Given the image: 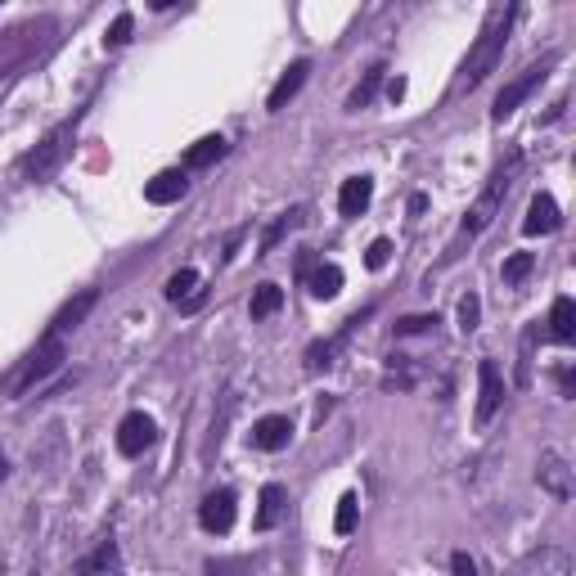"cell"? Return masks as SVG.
I'll use <instances>...</instances> for the list:
<instances>
[{"label": "cell", "instance_id": "18", "mask_svg": "<svg viewBox=\"0 0 576 576\" xmlns=\"http://www.w3.org/2000/svg\"><path fill=\"white\" fill-rule=\"evenodd\" d=\"M95 302H99L95 288H81V293L72 297V302H63V306H59V315L50 320V333H59V338H63L68 329H77V324L90 315V306H95Z\"/></svg>", "mask_w": 576, "mask_h": 576}, {"label": "cell", "instance_id": "37", "mask_svg": "<svg viewBox=\"0 0 576 576\" xmlns=\"http://www.w3.org/2000/svg\"><path fill=\"white\" fill-rule=\"evenodd\" d=\"M558 387H563V396H572V369H558Z\"/></svg>", "mask_w": 576, "mask_h": 576}, {"label": "cell", "instance_id": "15", "mask_svg": "<svg viewBox=\"0 0 576 576\" xmlns=\"http://www.w3.org/2000/svg\"><path fill=\"white\" fill-rule=\"evenodd\" d=\"M185 189H189L185 171H180V167H167V171H158V176L144 185V198H149L153 207H167V203H180V198H185Z\"/></svg>", "mask_w": 576, "mask_h": 576}, {"label": "cell", "instance_id": "19", "mask_svg": "<svg viewBox=\"0 0 576 576\" xmlns=\"http://www.w3.org/2000/svg\"><path fill=\"white\" fill-rule=\"evenodd\" d=\"M284 504H288V491L279 482H266L257 495V518H252V527L257 531H270L279 518H284Z\"/></svg>", "mask_w": 576, "mask_h": 576}, {"label": "cell", "instance_id": "35", "mask_svg": "<svg viewBox=\"0 0 576 576\" xmlns=\"http://www.w3.org/2000/svg\"><path fill=\"white\" fill-rule=\"evenodd\" d=\"M450 572H455V576H477L473 554H464V549H455V554H450Z\"/></svg>", "mask_w": 576, "mask_h": 576}, {"label": "cell", "instance_id": "13", "mask_svg": "<svg viewBox=\"0 0 576 576\" xmlns=\"http://www.w3.org/2000/svg\"><path fill=\"white\" fill-rule=\"evenodd\" d=\"M558 225H563V212H558L554 194H545V189H540V194L527 203V216H522V234H554Z\"/></svg>", "mask_w": 576, "mask_h": 576}, {"label": "cell", "instance_id": "22", "mask_svg": "<svg viewBox=\"0 0 576 576\" xmlns=\"http://www.w3.org/2000/svg\"><path fill=\"white\" fill-rule=\"evenodd\" d=\"M225 135H203L198 144H189V153H185V167L189 171H198V167H212V162H221L225 158Z\"/></svg>", "mask_w": 576, "mask_h": 576}, {"label": "cell", "instance_id": "39", "mask_svg": "<svg viewBox=\"0 0 576 576\" xmlns=\"http://www.w3.org/2000/svg\"><path fill=\"white\" fill-rule=\"evenodd\" d=\"M9 477V459H5V450H0V482Z\"/></svg>", "mask_w": 576, "mask_h": 576}, {"label": "cell", "instance_id": "34", "mask_svg": "<svg viewBox=\"0 0 576 576\" xmlns=\"http://www.w3.org/2000/svg\"><path fill=\"white\" fill-rule=\"evenodd\" d=\"M387 261H392V239H374V243H369V252H365V266L383 270Z\"/></svg>", "mask_w": 576, "mask_h": 576}, {"label": "cell", "instance_id": "40", "mask_svg": "<svg viewBox=\"0 0 576 576\" xmlns=\"http://www.w3.org/2000/svg\"><path fill=\"white\" fill-rule=\"evenodd\" d=\"M108 576H122V572H108Z\"/></svg>", "mask_w": 576, "mask_h": 576}, {"label": "cell", "instance_id": "36", "mask_svg": "<svg viewBox=\"0 0 576 576\" xmlns=\"http://www.w3.org/2000/svg\"><path fill=\"white\" fill-rule=\"evenodd\" d=\"M207 576H243V563H207Z\"/></svg>", "mask_w": 576, "mask_h": 576}, {"label": "cell", "instance_id": "3", "mask_svg": "<svg viewBox=\"0 0 576 576\" xmlns=\"http://www.w3.org/2000/svg\"><path fill=\"white\" fill-rule=\"evenodd\" d=\"M518 171H522V153L513 149L509 158H504L500 167L491 171V180H486V185H482V194L473 198V207H468L464 225H459V239L450 243V257H455V248H459V243H473L477 234H486V230H491V221H495V216H500V207H504V198H509L513 180H518Z\"/></svg>", "mask_w": 576, "mask_h": 576}, {"label": "cell", "instance_id": "9", "mask_svg": "<svg viewBox=\"0 0 576 576\" xmlns=\"http://www.w3.org/2000/svg\"><path fill=\"white\" fill-rule=\"evenodd\" d=\"M536 482H540V491H549L554 500H572V491H576V482H572V464H567L558 450H545L540 455V464H536Z\"/></svg>", "mask_w": 576, "mask_h": 576}, {"label": "cell", "instance_id": "12", "mask_svg": "<svg viewBox=\"0 0 576 576\" xmlns=\"http://www.w3.org/2000/svg\"><path fill=\"white\" fill-rule=\"evenodd\" d=\"M509 576H572V558H567L558 545H545V549L522 558Z\"/></svg>", "mask_w": 576, "mask_h": 576}, {"label": "cell", "instance_id": "20", "mask_svg": "<svg viewBox=\"0 0 576 576\" xmlns=\"http://www.w3.org/2000/svg\"><path fill=\"white\" fill-rule=\"evenodd\" d=\"M306 288H311V297H320V302L338 297L342 293V266H333V261L311 266V270H306Z\"/></svg>", "mask_w": 576, "mask_h": 576}, {"label": "cell", "instance_id": "7", "mask_svg": "<svg viewBox=\"0 0 576 576\" xmlns=\"http://www.w3.org/2000/svg\"><path fill=\"white\" fill-rule=\"evenodd\" d=\"M500 405H504L500 369H495V360H477V410H473L477 428H491V419L500 414Z\"/></svg>", "mask_w": 576, "mask_h": 576}, {"label": "cell", "instance_id": "5", "mask_svg": "<svg viewBox=\"0 0 576 576\" xmlns=\"http://www.w3.org/2000/svg\"><path fill=\"white\" fill-rule=\"evenodd\" d=\"M63 360H68V347H63L59 333H45L41 342H36L32 351H27L23 360H18V369L5 378V396H27L32 387H41L50 374H59Z\"/></svg>", "mask_w": 576, "mask_h": 576}, {"label": "cell", "instance_id": "28", "mask_svg": "<svg viewBox=\"0 0 576 576\" xmlns=\"http://www.w3.org/2000/svg\"><path fill=\"white\" fill-rule=\"evenodd\" d=\"M131 32H135V14H131V9H122V14L108 23V32H104V50H122V45L131 41Z\"/></svg>", "mask_w": 576, "mask_h": 576}, {"label": "cell", "instance_id": "2", "mask_svg": "<svg viewBox=\"0 0 576 576\" xmlns=\"http://www.w3.org/2000/svg\"><path fill=\"white\" fill-rule=\"evenodd\" d=\"M59 36V23L50 14H36V18H23V23H9L0 32V81L18 77L32 59H41L45 50L54 45Z\"/></svg>", "mask_w": 576, "mask_h": 576}, {"label": "cell", "instance_id": "17", "mask_svg": "<svg viewBox=\"0 0 576 576\" xmlns=\"http://www.w3.org/2000/svg\"><path fill=\"white\" fill-rule=\"evenodd\" d=\"M369 198H374V180H369V176H351V180H342V189H338V216L356 221V216L369 207Z\"/></svg>", "mask_w": 576, "mask_h": 576}, {"label": "cell", "instance_id": "38", "mask_svg": "<svg viewBox=\"0 0 576 576\" xmlns=\"http://www.w3.org/2000/svg\"><path fill=\"white\" fill-rule=\"evenodd\" d=\"M401 95H405V81H401V77H396V81H392V86H387V99H401Z\"/></svg>", "mask_w": 576, "mask_h": 576}, {"label": "cell", "instance_id": "11", "mask_svg": "<svg viewBox=\"0 0 576 576\" xmlns=\"http://www.w3.org/2000/svg\"><path fill=\"white\" fill-rule=\"evenodd\" d=\"M365 315H369V311H356V315H351L347 324H342L338 333H333V338H324V342H311V347H306V369H311V374H324V369L333 365V356H338V351L347 347V338H351V333L360 329V320H365Z\"/></svg>", "mask_w": 576, "mask_h": 576}, {"label": "cell", "instance_id": "24", "mask_svg": "<svg viewBox=\"0 0 576 576\" xmlns=\"http://www.w3.org/2000/svg\"><path fill=\"white\" fill-rule=\"evenodd\" d=\"M383 77H387V68H383V63H374V68L365 72V81H360V86L347 95V113H360V108L374 104V95H378V86H383Z\"/></svg>", "mask_w": 576, "mask_h": 576}, {"label": "cell", "instance_id": "23", "mask_svg": "<svg viewBox=\"0 0 576 576\" xmlns=\"http://www.w3.org/2000/svg\"><path fill=\"white\" fill-rule=\"evenodd\" d=\"M77 576H99V572H117V545L113 540H99L95 545V554H86V558H77V567H72Z\"/></svg>", "mask_w": 576, "mask_h": 576}, {"label": "cell", "instance_id": "8", "mask_svg": "<svg viewBox=\"0 0 576 576\" xmlns=\"http://www.w3.org/2000/svg\"><path fill=\"white\" fill-rule=\"evenodd\" d=\"M153 441H158V423H153V414L131 410L122 423H117V450H122L126 459H140Z\"/></svg>", "mask_w": 576, "mask_h": 576}, {"label": "cell", "instance_id": "1", "mask_svg": "<svg viewBox=\"0 0 576 576\" xmlns=\"http://www.w3.org/2000/svg\"><path fill=\"white\" fill-rule=\"evenodd\" d=\"M518 14H522L518 5H495L491 14H486L482 36H477V45L468 50V59L459 63V77H455V86H450V95L477 90L486 77H491L500 54H504V45H509V32H513V23H518Z\"/></svg>", "mask_w": 576, "mask_h": 576}, {"label": "cell", "instance_id": "10", "mask_svg": "<svg viewBox=\"0 0 576 576\" xmlns=\"http://www.w3.org/2000/svg\"><path fill=\"white\" fill-rule=\"evenodd\" d=\"M198 527L212 531V536H225L234 527V491H225V486L207 491L203 504H198Z\"/></svg>", "mask_w": 576, "mask_h": 576}, {"label": "cell", "instance_id": "14", "mask_svg": "<svg viewBox=\"0 0 576 576\" xmlns=\"http://www.w3.org/2000/svg\"><path fill=\"white\" fill-rule=\"evenodd\" d=\"M248 441L257 450H284L288 441H293V423H288V414H266V419L252 423Z\"/></svg>", "mask_w": 576, "mask_h": 576}, {"label": "cell", "instance_id": "21", "mask_svg": "<svg viewBox=\"0 0 576 576\" xmlns=\"http://www.w3.org/2000/svg\"><path fill=\"white\" fill-rule=\"evenodd\" d=\"M549 338L554 342L576 338V302L572 297H554V306H549Z\"/></svg>", "mask_w": 576, "mask_h": 576}, {"label": "cell", "instance_id": "6", "mask_svg": "<svg viewBox=\"0 0 576 576\" xmlns=\"http://www.w3.org/2000/svg\"><path fill=\"white\" fill-rule=\"evenodd\" d=\"M554 63H558V54H545V59H540V63H527V68H522V72H518V77H513V81H509V86H504V90H500V95H495V108H491V122H504V117H513V108H518V104H522V99H527V95H531V90H536V86H540V81H545V77H549V68H554Z\"/></svg>", "mask_w": 576, "mask_h": 576}, {"label": "cell", "instance_id": "31", "mask_svg": "<svg viewBox=\"0 0 576 576\" xmlns=\"http://www.w3.org/2000/svg\"><path fill=\"white\" fill-rule=\"evenodd\" d=\"M531 270H536V257H531V252H513V257L504 261V284H522Z\"/></svg>", "mask_w": 576, "mask_h": 576}, {"label": "cell", "instance_id": "4", "mask_svg": "<svg viewBox=\"0 0 576 576\" xmlns=\"http://www.w3.org/2000/svg\"><path fill=\"white\" fill-rule=\"evenodd\" d=\"M77 122H81V113L41 135V144H36V149L23 158V180H32V185H45V180L59 176L63 162L72 158V144H77Z\"/></svg>", "mask_w": 576, "mask_h": 576}, {"label": "cell", "instance_id": "27", "mask_svg": "<svg viewBox=\"0 0 576 576\" xmlns=\"http://www.w3.org/2000/svg\"><path fill=\"white\" fill-rule=\"evenodd\" d=\"M279 306H284V288H279V284H257V293H252V320H270Z\"/></svg>", "mask_w": 576, "mask_h": 576}, {"label": "cell", "instance_id": "33", "mask_svg": "<svg viewBox=\"0 0 576 576\" xmlns=\"http://www.w3.org/2000/svg\"><path fill=\"white\" fill-rule=\"evenodd\" d=\"M477 320H482V302H477V293H464L459 297V329L473 333Z\"/></svg>", "mask_w": 576, "mask_h": 576}, {"label": "cell", "instance_id": "30", "mask_svg": "<svg viewBox=\"0 0 576 576\" xmlns=\"http://www.w3.org/2000/svg\"><path fill=\"white\" fill-rule=\"evenodd\" d=\"M536 338H540V324H527V333H522V351H518V387L531 383V356H536Z\"/></svg>", "mask_w": 576, "mask_h": 576}, {"label": "cell", "instance_id": "25", "mask_svg": "<svg viewBox=\"0 0 576 576\" xmlns=\"http://www.w3.org/2000/svg\"><path fill=\"white\" fill-rule=\"evenodd\" d=\"M162 293H167V302H176V306L189 302V297L198 293V270H194V266H180L176 275L167 279V288H162Z\"/></svg>", "mask_w": 576, "mask_h": 576}, {"label": "cell", "instance_id": "26", "mask_svg": "<svg viewBox=\"0 0 576 576\" xmlns=\"http://www.w3.org/2000/svg\"><path fill=\"white\" fill-rule=\"evenodd\" d=\"M297 221H302V212H297V207H288V212H279L275 221L266 225V234H261V257H266V252H275V248H279V239H284V234L293 230Z\"/></svg>", "mask_w": 576, "mask_h": 576}, {"label": "cell", "instance_id": "16", "mask_svg": "<svg viewBox=\"0 0 576 576\" xmlns=\"http://www.w3.org/2000/svg\"><path fill=\"white\" fill-rule=\"evenodd\" d=\"M306 77H311V59H297V63H288V72L275 81V86H270V95H266V108H270V113H279V108H284L288 99H293L297 90L306 86Z\"/></svg>", "mask_w": 576, "mask_h": 576}, {"label": "cell", "instance_id": "29", "mask_svg": "<svg viewBox=\"0 0 576 576\" xmlns=\"http://www.w3.org/2000/svg\"><path fill=\"white\" fill-rule=\"evenodd\" d=\"M356 518H360V500L347 491L338 500V513H333V531H338V536H351V531H356Z\"/></svg>", "mask_w": 576, "mask_h": 576}, {"label": "cell", "instance_id": "32", "mask_svg": "<svg viewBox=\"0 0 576 576\" xmlns=\"http://www.w3.org/2000/svg\"><path fill=\"white\" fill-rule=\"evenodd\" d=\"M437 315H405L396 320V338H414V333H437Z\"/></svg>", "mask_w": 576, "mask_h": 576}]
</instances>
